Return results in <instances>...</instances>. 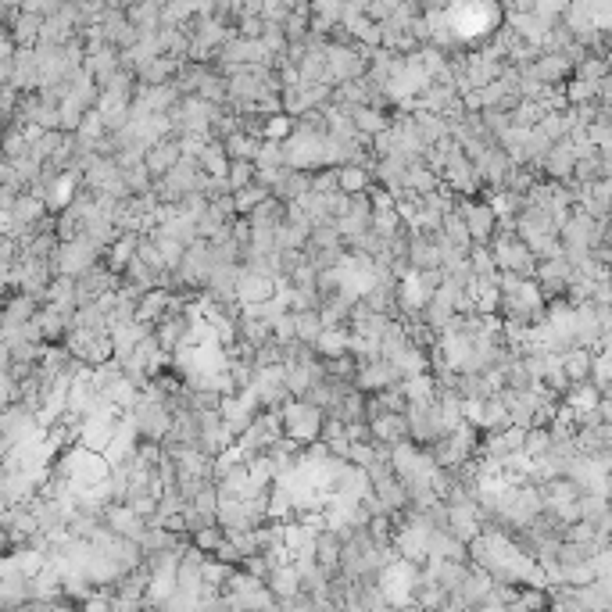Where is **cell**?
Masks as SVG:
<instances>
[{
  "label": "cell",
  "mask_w": 612,
  "mask_h": 612,
  "mask_svg": "<svg viewBox=\"0 0 612 612\" xmlns=\"http://www.w3.org/2000/svg\"><path fill=\"white\" fill-rule=\"evenodd\" d=\"M280 426L290 441L312 444L319 441V430H323V408H315L305 398H287L280 405Z\"/></svg>",
  "instance_id": "6da1fadb"
},
{
  "label": "cell",
  "mask_w": 612,
  "mask_h": 612,
  "mask_svg": "<svg viewBox=\"0 0 612 612\" xmlns=\"http://www.w3.org/2000/svg\"><path fill=\"white\" fill-rule=\"evenodd\" d=\"M101 251L104 247L97 244V240H90L83 230L76 233V237L68 240H58V247H54V272H61V276H72L76 280L79 272H86L94 262H101Z\"/></svg>",
  "instance_id": "7a4b0ae2"
},
{
  "label": "cell",
  "mask_w": 612,
  "mask_h": 612,
  "mask_svg": "<svg viewBox=\"0 0 612 612\" xmlns=\"http://www.w3.org/2000/svg\"><path fill=\"white\" fill-rule=\"evenodd\" d=\"M459 215L462 222H466L469 230V244H487V240L494 237V230H498V219H494L491 204H480V201H469V197H459Z\"/></svg>",
  "instance_id": "3957f363"
},
{
  "label": "cell",
  "mask_w": 612,
  "mask_h": 612,
  "mask_svg": "<svg viewBox=\"0 0 612 612\" xmlns=\"http://www.w3.org/2000/svg\"><path fill=\"white\" fill-rule=\"evenodd\" d=\"M577 147L570 144V140H555L548 151H544L541 165H537V172H544L548 179H570L573 165H577Z\"/></svg>",
  "instance_id": "277c9868"
},
{
  "label": "cell",
  "mask_w": 612,
  "mask_h": 612,
  "mask_svg": "<svg viewBox=\"0 0 612 612\" xmlns=\"http://www.w3.org/2000/svg\"><path fill=\"white\" fill-rule=\"evenodd\" d=\"M179 158H183V154H179V140H176V133L162 136V140H154V144L144 151V165H147V172H151L154 179L165 176V172H169L172 165L179 162Z\"/></svg>",
  "instance_id": "5b68a950"
},
{
  "label": "cell",
  "mask_w": 612,
  "mask_h": 612,
  "mask_svg": "<svg viewBox=\"0 0 612 612\" xmlns=\"http://www.w3.org/2000/svg\"><path fill=\"white\" fill-rule=\"evenodd\" d=\"M169 301H172V290H169V287H151V290H144V294L136 298L133 319H136V323L154 326L165 312H169Z\"/></svg>",
  "instance_id": "8992f818"
},
{
  "label": "cell",
  "mask_w": 612,
  "mask_h": 612,
  "mask_svg": "<svg viewBox=\"0 0 612 612\" xmlns=\"http://www.w3.org/2000/svg\"><path fill=\"white\" fill-rule=\"evenodd\" d=\"M369 430H373V441H380V444L408 441V419H405V412H376V416L369 419Z\"/></svg>",
  "instance_id": "52a82bcc"
},
{
  "label": "cell",
  "mask_w": 612,
  "mask_h": 612,
  "mask_svg": "<svg viewBox=\"0 0 612 612\" xmlns=\"http://www.w3.org/2000/svg\"><path fill=\"white\" fill-rule=\"evenodd\" d=\"M527 68L534 72L537 83H544V86L562 83V79L573 72V65H570V58H566V54H544V58H537L534 65H527Z\"/></svg>",
  "instance_id": "ba28073f"
},
{
  "label": "cell",
  "mask_w": 612,
  "mask_h": 612,
  "mask_svg": "<svg viewBox=\"0 0 612 612\" xmlns=\"http://www.w3.org/2000/svg\"><path fill=\"white\" fill-rule=\"evenodd\" d=\"M283 215H287V204L276 201V197L269 194L262 204H255V208H251L244 219L251 222V226H258V230H276V226L283 222Z\"/></svg>",
  "instance_id": "9c48e42d"
},
{
  "label": "cell",
  "mask_w": 612,
  "mask_h": 612,
  "mask_svg": "<svg viewBox=\"0 0 612 612\" xmlns=\"http://www.w3.org/2000/svg\"><path fill=\"white\" fill-rule=\"evenodd\" d=\"M258 144H262V136H251V133H244V129H233V133L222 140V151H226V158H255Z\"/></svg>",
  "instance_id": "30bf717a"
},
{
  "label": "cell",
  "mask_w": 612,
  "mask_h": 612,
  "mask_svg": "<svg viewBox=\"0 0 612 612\" xmlns=\"http://www.w3.org/2000/svg\"><path fill=\"white\" fill-rule=\"evenodd\" d=\"M369 183H373V176L362 165H337V190H344V194H362V190H369Z\"/></svg>",
  "instance_id": "8fae6325"
},
{
  "label": "cell",
  "mask_w": 612,
  "mask_h": 612,
  "mask_svg": "<svg viewBox=\"0 0 612 612\" xmlns=\"http://www.w3.org/2000/svg\"><path fill=\"white\" fill-rule=\"evenodd\" d=\"M319 333H323L319 308H301V312H294V337H298L301 344H315Z\"/></svg>",
  "instance_id": "7c38bea8"
},
{
  "label": "cell",
  "mask_w": 612,
  "mask_h": 612,
  "mask_svg": "<svg viewBox=\"0 0 612 612\" xmlns=\"http://www.w3.org/2000/svg\"><path fill=\"white\" fill-rule=\"evenodd\" d=\"M523 244L530 247V255L541 262V258H555V255H562V240H559V233H534V237H527Z\"/></svg>",
  "instance_id": "4fadbf2b"
},
{
  "label": "cell",
  "mask_w": 612,
  "mask_h": 612,
  "mask_svg": "<svg viewBox=\"0 0 612 612\" xmlns=\"http://www.w3.org/2000/svg\"><path fill=\"white\" fill-rule=\"evenodd\" d=\"M265 197H269V187H262V183H247V187L233 190V208H237V215H247L255 204H262Z\"/></svg>",
  "instance_id": "5bb4252c"
},
{
  "label": "cell",
  "mask_w": 612,
  "mask_h": 612,
  "mask_svg": "<svg viewBox=\"0 0 612 612\" xmlns=\"http://www.w3.org/2000/svg\"><path fill=\"white\" fill-rule=\"evenodd\" d=\"M258 169L251 158H230V169H226V183H230V190H240L247 187V183H255Z\"/></svg>",
  "instance_id": "9a60e30c"
},
{
  "label": "cell",
  "mask_w": 612,
  "mask_h": 612,
  "mask_svg": "<svg viewBox=\"0 0 612 612\" xmlns=\"http://www.w3.org/2000/svg\"><path fill=\"white\" fill-rule=\"evenodd\" d=\"M222 537H226V530H222L219 523H208V527L194 530V534H190V541H194L204 555H212V552H215V544H219Z\"/></svg>",
  "instance_id": "2e32d148"
}]
</instances>
